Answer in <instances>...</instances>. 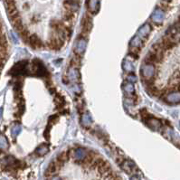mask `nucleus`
Instances as JSON below:
<instances>
[{"mask_svg":"<svg viewBox=\"0 0 180 180\" xmlns=\"http://www.w3.org/2000/svg\"><path fill=\"white\" fill-rule=\"evenodd\" d=\"M8 57V41L3 32L2 24L0 22V72L5 65V62Z\"/></svg>","mask_w":180,"mask_h":180,"instance_id":"1","label":"nucleus"},{"mask_svg":"<svg viewBox=\"0 0 180 180\" xmlns=\"http://www.w3.org/2000/svg\"><path fill=\"white\" fill-rule=\"evenodd\" d=\"M140 72L143 78H146V80H150L155 74V67L151 63H144L141 67Z\"/></svg>","mask_w":180,"mask_h":180,"instance_id":"2","label":"nucleus"},{"mask_svg":"<svg viewBox=\"0 0 180 180\" xmlns=\"http://www.w3.org/2000/svg\"><path fill=\"white\" fill-rule=\"evenodd\" d=\"M165 101L169 104H176L180 102V92H173L169 93L166 98Z\"/></svg>","mask_w":180,"mask_h":180,"instance_id":"3","label":"nucleus"},{"mask_svg":"<svg viewBox=\"0 0 180 180\" xmlns=\"http://www.w3.org/2000/svg\"><path fill=\"white\" fill-rule=\"evenodd\" d=\"M27 40H28L29 44L33 48H35V49H40L43 46V43H42L41 39L36 35H29V37H28Z\"/></svg>","mask_w":180,"mask_h":180,"instance_id":"4","label":"nucleus"},{"mask_svg":"<svg viewBox=\"0 0 180 180\" xmlns=\"http://www.w3.org/2000/svg\"><path fill=\"white\" fill-rule=\"evenodd\" d=\"M164 18H165V13H164V11H163L162 9H160V8L155 9V11L153 12V14L151 15V19H152V21L155 22V23H157V24L162 23L163 20H164Z\"/></svg>","mask_w":180,"mask_h":180,"instance_id":"5","label":"nucleus"},{"mask_svg":"<svg viewBox=\"0 0 180 180\" xmlns=\"http://www.w3.org/2000/svg\"><path fill=\"white\" fill-rule=\"evenodd\" d=\"M145 121H146L147 126H148L151 130H159L161 128V122L158 120H156V119H153V118L149 117V118L146 119Z\"/></svg>","mask_w":180,"mask_h":180,"instance_id":"6","label":"nucleus"},{"mask_svg":"<svg viewBox=\"0 0 180 180\" xmlns=\"http://www.w3.org/2000/svg\"><path fill=\"white\" fill-rule=\"evenodd\" d=\"M63 41L59 37V38H53V39H51L49 42H48V46L50 49H53V50H60L61 47L63 46Z\"/></svg>","mask_w":180,"mask_h":180,"instance_id":"7","label":"nucleus"},{"mask_svg":"<svg viewBox=\"0 0 180 180\" xmlns=\"http://www.w3.org/2000/svg\"><path fill=\"white\" fill-rule=\"evenodd\" d=\"M88 9L93 14L97 13L100 9L99 0H88Z\"/></svg>","mask_w":180,"mask_h":180,"instance_id":"8","label":"nucleus"},{"mask_svg":"<svg viewBox=\"0 0 180 180\" xmlns=\"http://www.w3.org/2000/svg\"><path fill=\"white\" fill-rule=\"evenodd\" d=\"M150 31H151L150 26L148 25V24H146V25H144L143 26H141V27L139 28V30L137 35L139 36L142 40H144V39H145V38L149 35Z\"/></svg>","mask_w":180,"mask_h":180,"instance_id":"9","label":"nucleus"},{"mask_svg":"<svg viewBox=\"0 0 180 180\" xmlns=\"http://www.w3.org/2000/svg\"><path fill=\"white\" fill-rule=\"evenodd\" d=\"M64 8L69 10V11H72V12H75L78 10L79 8V5L77 2H75L74 0H65L64 3Z\"/></svg>","mask_w":180,"mask_h":180,"instance_id":"10","label":"nucleus"},{"mask_svg":"<svg viewBox=\"0 0 180 180\" xmlns=\"http://www.w3.org/2000/svg\"><path fill=\"white\" fill-rule=\"evenodd\" d=\"M74 158L76 160H83L86 158V151L83 148H77L74 150Z\"/></svg>","mask_w":180,"mask_h":180,"instance_id":"11","label":"nucleus"},{"mask_svg":"<svg viewBox=\"0 0 180 180\" xmlns=\"http://www.w3.org/2000/svg\"><path fill=\"white\" fill-rule=\"evenodd\" d=\"M86 41L81 38L80 40H78L77 44H76V48H75V51L78 53H81L85 51V48H86Z\"/></svg>","mask_w":180,"mask_h":180,"instance_id":"12","label":"nucleus"},{"mask_svg":"<svg viewBox=\"0 0 180 180\" xmlns=\"http://www.w3.org/2000/svg\"><path fill=\"white\" fill-rule=\"evenodd\" d=\"M81 27H82V31H84V32L90 31V29L92 28V21H91V18H89V17H83L82 22H81Z\"/></svg>","mask_w":180,"mask_h":180,"instance_id":"13","label":"nucleus"},{"mask_svg":"<svg viewBox=\"0 0 180 180\" xmlns=\"http://www.w3.org/2000/svg\"><path fill=\"white\" fill-rule=\"evenodd\" d=\"M48 145L47 144H41L35 150V153L38 156H44L48 152Z\"/></svg>","mask_w":180,"mask_h":180,"instance_id":"14","label":"nucleus"},{"mask_svg":"<svg viewBox=\"0 0 180 180\" xmlns=\"http://www.w3.org/2000/svg\"><path fill=\"white\" fill-rule=\"evenodd\" d=\"M81 124L84 127H88L92 124V118L88 113H84L81 115Z\"/></svg>","mask_w":180,"mask_h":180,"instance_id":"15","label":"nucleus"},{"mask_svg":"<svg viewBox=\"0 0 180 180\" xmlns=\"http://www.w3.org/2000/svg\"><path fill=\"white\" fill-rule=\"evenodd\" d=\"M142 43H143V40H142L139 36L136 35V36L131 40V42H130V46L133 47V48H138V47H140V46H141Z\"/></svg>","mask_w":180,"mask_h":180,"instance_id":"16","label":"nucleus"},{"mask_svg":"<svg viewBox=\"0 0 180 180\" xmlns=\"http://www.w3.org/2000/svg\"><path fill=\"white\" fill-rule=\"evenodd\" d=\"M80 77V74H79V72L76 70V69H71L69 70L68 72V78L72 80V81H76L78 80Z\"/></svg>","mask_w":180,"mask_h":180,"instance_id":"17","label":"nucleus"},{"mask_svg":"<svg viewBox=\"0 0 180 180\" xmlns=\"http://www.w3.org/2000/svg\"><path fill=\"white\" fill-rule=\"evenodd\" d=\"M8 148V141L4 135H0V149H7Z\"/></svg>","mask_w":180,"mask_h":180,"instance_id":"18","label":"nucleus"},{"mask_svg":"<svg viewBox=\"0 0 180 180\" xmlns=\"http://www.w3.org/2000/svg\"><path fill=\"white\" fill-rule=\"evenodd\" d=\"M123 89L127 93H134V86H133V83H131V82L125 84L123 86Z\"/></svg>","mask_w":180,"mask_h":180,"instance_id":"19","label":"nucleus"},{"mask_svg":"<svg viewBox=\"0 0 180 180\" xmlns=\"http://www.w3.org/2000/svg\"><path fill=\"white\" fill-rule=\"evenodd\" d=\"M123 68L125 71L127 72H131L134 70V65L132 64L131 62H129V61H125L124 63H123Z\"/></svg>","mask_w":180,"mask_h":180,"instance_id":"20","label":"nucleus"},{"mask_svg":"<svg viewBox=\"0 0 180 180\" xmlns=\"http://www.w3.org/2000/svg\"><path fill=\"white\" fill-rule=\"evenodd\" d=\"M57 165L56 164H54V163H51L50 164V166H48V168H47V170H46V175H50V174H53L55 171H56V169H57Z\"/></svg>","mask_w":180,"mask_h":180,"instance_id":"21","label":"nucleus"},{"mask_svg":"<svg viewBox=\"0 0 180 180\" xmlns=\"http://www.w3.org/2000/svg\"><path fill=\"white\" fill-rule=\"evenodd\" d=\"M20 131H21V127L19 125H15L11 130V133L14 137H17L20 133Z\"/></svg>","mask_w":180,"mask_h":180,"instance_id":"22","label":"nucleus"},{"mask_svg":"<svg viewBox=\"0 0 180 180\" xmlns=\"http://www.w3.org/2000/svg\"><path fill=\"white\" fill-rule=\"evenodd\" d=\"M63 18L67 21H70V20H72L74 18V15H73V12L72 11H66L63 15Z\"/></svg>","mask_w":180,"mask_h":180,"instance_id":"23","label":"nucleus"},{"mask_svg":"<svg viewBox=\"0 0 180 180\" xmlns=\"http://www.w3.org/2000/svg\"><path fill=\"white\" fill-rule=\"evenodd\" d=\"M127 80H128V81H129L130 82H131V83H134V82H135V81H137L136 77H135V76H133V75H132V76H130H130H128Z\"/></svg>","mask_w":180,"mask_h":180,"instance_id":"24","label":"nucleus"},{"mask_svg":"<svg viewBox=\"0 0 180 180\" xmlns=\"http://www.w3.org/2000/svg\"><path fill=\"white\" fill-rule=\"evenodd\" d=\"M52 180H61V179H60V178H58V177H53Z\"/></svg>","mask_w":180,"mask_h":180,"instance_id":"25","label":"nucleus"},{"mask_svg":"<svg viewBox=\"0 0 180 180\" xmlns=\"http://www.w3.org/2000/svg\"><path fill=\"white\" fill-rule=\"evenodd\" d=\"M1 113H2V109H0V115H1Z\"/></svg>","mask_w":180,"mask_h":180,"instance_id":"26","label":"nucleus"},{"mask_svg":"<svg viewBox=\"0 0 180 180\" xmlns=\"http://www.w3.org/2000/svg\"><path fill=\"white\" fill-rule=\"evenodd\" d=\"M165 1H166V2H169V1H171V0H165Z\"/></svg>","mask_w":180,"mask_h":180,"instance_id":"27","label":"nucleus"},{"mask_svg":"<svg viewBox=\"0 0 180 180\" xmlns=\"http://www.w3.org/2000/svg\"><path fill=\"white\" fill-rule=\"evenodd\" d=\"M179 90H180V84H179Z\"/></svg>","mask_w":180,"mask_h":180,"instance_id":"28","label":"nucleus"}]
</instances>
